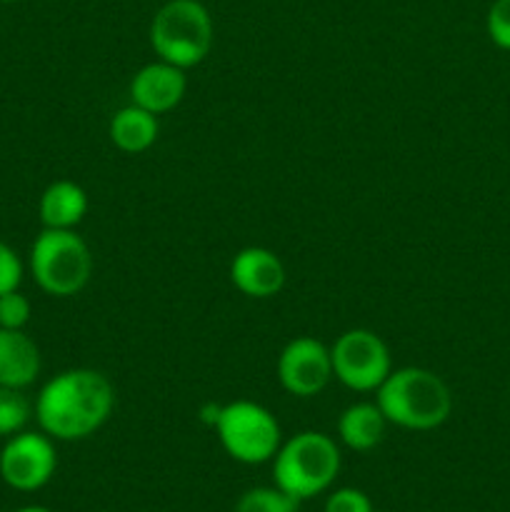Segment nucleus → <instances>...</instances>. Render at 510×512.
Instances as JSON below:
<instances>
[{
    "label": "nucleus",
    "mask_w": 510,
    "mask_h": 512,
    "mask_svg": "<svg viewBox=\"0 0 510 512\" xmlns=\"http://www.w3.org/2000/svg\"><path fill=\"white\" fill-rule=\"evenodd\" d=\"M115 408V388L103 373L90 368L63 370L40 388L33 415L53 440H85L98 433Z\"/></svg>",
    "instance_id": "obj_1"
},
{
    "label": "nucleus",
    "mask_w": 510,
    "mask_h": 512,
    "mask_svg": "<svg viewBox=\"0 0 510 512\" xmlns=\"http://www.w3.org/2000/svg\"><path fill=\"white\" fill-rule=\"evenodd\" d=\"M375 403L390 425L403 430H435L453 413V395L448 383L428 368L390 370L388 378L375 390Z\"/></svg>",
    "instance_id": "obj_2"
},
{
    "label": "nucleus",
    "mask_w": 510,
    "mask_h": 512,
    "mask_svg": "<svg viewBox=\"0 0 510 512\" xmlns=\"http://www.w3.org/2000/svg\"><path fill=\"white\" fill-rule=\"evenodd\" d=\"M340 473V448L330 435L303 430L280 443L273 458V483L295 500L328 490Z\"/></svg>",
    "instance_id": "obj_3"
},
{
    "label": "nucleus",
    "mask_w": 510,
    "mask_h": 512,
    "mask_svg": "<svg viewBox=\"0 0 510 512\" xmlns=\"http://www.w3.org/2000/svg\"><path fill=\"white\" fill-rule=\"evenodd\" d=\"M213 43V18L200 0H168L150 20V48L158 60L183 70L203 63Z\"/></svg>",
    "instance_id": "obj_4"
},
{
    "label": "nucleus",
    "mask_w": 510,
    "mask_h": 512,
    "mask_svg": "<svg viewBox=\"0 0 510 512\" xmlns=\"http://www.w3.org/2000/svg\"><path fill=\"white\" fill-rule=\"evenodd\" d=\"M30 275L43 293L73 298L93 275V253L75 230H40L30 245Z\"/></svg>",
    "instance_id": "obj_5"
},
{
    "label": "nucleus",
    "mask_w": 510,
    "mask_h": 512,
    "mask_svg": "<svg viewBox=\"0 0 510 512\" xmlns=\"http://www.w3.org/2000/svg\"><path fill=\"white\" fill-rule=\"evenodd\" d=\"M215 433L225 453L243 465L268 463L283 443L275 415L253 400L223 405L215 420Z\"/></svg>",
    "instance_id": "obj_6"
},
{
    "label": "nucleus",
    "mask_w": 510,
    "mask_h": 512,
    "mask_svg": "<svg viewBox=\"0 0 510 512\" xmlns=\"http://www.w3.org/2000/svg\"><path fill=\"white\" fill-rule=\"evenodd\" d=\"M330 363L333 378L353 393H375L393 370L388 345L368 328L340 333L330 345Z\"/></svg>",
    "instance_id": "obj_7"
},
{
    "label": "nucleus",
    "mask_w": 510,
    "mask_h": 512,
    "mask_svg": "<svg viewBox=\"0 0 510 512\" xmlns=\"http://www.w3.org/2000/svg\"><path fill=\"white\" fill-rule=\"evenodd\" d=\"M55 468H58V453L53 438L45 433L20 430L10 435L0 450V478L18 493H35L48 485Z\"/></svg>",
    "instance_id": "obj_8"
},
{
    "label": "nucleus",
    "mask_w": 510,
    "mask_h": 512,
    "mask_svg": "<svg viewBox=\"0 0 510 512\" xmlns=\"http://www.w3.org/2000/svg\"><path fill=\"white\" fill-rule=\"evenodd\" d=\"M275 375H278L280 388L295 398L320 395L333 380L330 348L310 335H298L280 350Z\"/></svg>",
    "instance_id": "obj_9"
},
{
    "label": "nucleus",
    "mask_w": 510,
    "mask_h": 512,
    "mask_svg": "<svg viewBox=\"0 0 510 512\" xmlns=\"http://www.w3.org/2000/svg\"><path fill=\"white\" fill-rule=\"evenodd\" d=\"M185 90H188L185 70L165 60H155L143 65L130 80V103L153 115H163L183 103Z\"/></svg>",
    "instance_id": "obj_10"
},
{
    "label": "nucleus",
    "mask_w": 510,
    "mask_h": 512,
    "mask_svg": "<svg viewBox=\"0 0 510 512\" xmlns=\"http://www.w3.org/2000/svg\"><path fill=\"white\" fill-rule=\"evenodd\" d=\"M230 283L253 300L275 298L285 288V265L273 250L250 245L230 260Z\"/></svg>",
    "instance_id": "obj_11"
},
{
    "label": "nucleus",
    "mask_w": 510,
    "mask_h": 512,
    "mask_svg": "<svg viewBox=\"0 0 510 512\" xmlns=\"http://www.w3.org/2000/svg\"><path fill=\"white\" fill-rule=\"evenodd\" d=\"M40 350L25 330L0 328V385L25 390L40 375Z\"/></svg>",
    "instance_id": "obj_12"
},
{
    "label": "nucleus",
    "mask_w": 510,
    "mask_h": 512,
    "mask_svg": "<svg viewBox=\"0 0 510 512\" xmlns=\"http://www.w3.org/2000/svg\"><path fill=\"white\" fill-rule=\"evenodd\" d=\"M88 213V193L75 180H55L38 200V215L43 228L75 230Z\"/></svg>",
    "instance_id": "obj_13"
},
{
    "label": "nucleus",
    "mask_w": 510,
    "mask_h": 512,
    "mask_svg": "<svg viewBox=\"0 0 510 512\" xmlns=\"http://www.w3.org/2000/svg\"><path fill=\"white\" fill-rule=\"evenodd\" d=\"M385 428H388V420L378 403H353L338 418L340 443L355 453H368L378 448L385 438Z\"/></svg>",
    "instance_id": "obj_14"
},
{
    "label": "nucleus",
    "mask_w": 510,
    "mask_h": 512,
    "mask_svg": "<svg viewBox=\"0 0 510 512\" xmlns=\"http://www.w3.org/2000/svg\"><path fill=\"white\" fill-rule=\"evenodd\" d=\"M160 133L158 115L148 113V110L138 108V105H125L118 113L110 118L108 135L110 143L120 150V153L138 155L145 153L155 145Z\"/></svg>",
    "instance_id": "obj_15"
},
{
    "label": "nucleus",
    "mask_w": 510,
    "mask_h": 512,
    "mask_svg": "<svg viewBox=\"0 0 510 512\" xmlns=\"http://www.w3.org/2000/svg\"><path fill=\"white\" fill-rule=\"evenodd\" d=\"M30 415H33V405L25 398L23 390L0 385V438H10L25 430Z\"/></svg>",
    "instance_id": "obj_16"
},
{
    "label": "nucleus",
    "mask_w": 510,
    "mask_h": 512,
    "mask_svg": "<svg viewBox=\"0 0 510 512\" xmlns=\"http://www.w3.org/2000/svg\"><path fill=\"white\" fill-rule=\"evenodd\" d=\"M298 505L300 500L275 485V488H253L240 495L235 512H298Z\"/></svg>",
    "instance_id": "obj_17"
},
{
    "label": "nucleus",
    "mask_w": 510,
    "mask_h": 512,
    "mask_svg": "<svg viewBox=\"0 0 510 512\" xmlns=\"http://www.w3.org/2000/svg\"><path fill=\"white\" fill-rule=\"evenodd\" d=\"M30 313H33V305L20 290L0 295V328L23 330L30 323Z\"/></svg>",
    "instance_id": "obj_18"
},
{
    "label": "nucleus",
    "mask_w": 510,
    "mask_h": 512,
    "mask_svg": "<svg viewBox=\"0 0 510 512\" xmlns=\"http://www.w3.org/2000/svg\"><path fill=\"white\" fill-rule=\"evenodd\" d=\"M485 30L495 48L510 53V0H493L485 15Z\"/></svg>",
    "instance_id": "obj_19"
},
{
    "label": "nucleus",
    "mask_w": 510,
    "mask_h": 512,
    "mask_svg": "<svg viewBox=\"0 0 510 512\" xmlns=\"http://www.w3.org/2000/svg\"><path fill=\"white\" fill-rule=\"evenodd\" d=\"M20 283H23V260L8 243L0 240V295L18 290Z\"/></svg>",
    "instance_id": "obj_20"
},
{
    "label": "nucleus",
    "mask_w": 510,
    "mask_h": 512,
    "mask_svg": "<svg viewBox=\"0 0 510 512\" xmlns=\"http://www.w3.org/2000/svg\"><path fill=\"white\" fill-rule=\"evenodd\" d=\"M325 512H373V503L363 490L355 488H340L330 493Z\"/></svg>",
    "instance_id": "obj_21"
},
{
    "label": "nucleus",
    "mask_w": 510,
    "mask_h": 512,
    "mask_svg": "<svg viewBox=\"0 0 510 512\" xmlns=\"http://www.w3.org/2000/svg\"><path fill=\"white\" fill-rule=\"evenodd\" d=\"M15 512H53V510L43 508V505H25V508H20V510H15Z\"/></svg>",
    "instance_id": "obj_22"
},
{
    "label": "nucleus",
    "mask_w": 510,
    "mask_h": 512,
    "mask_svg": "<svg viewBox=\"0 0 510 512\" xmlns=\"http://www.w3.org/2000/svg\"><path fill=\"white\" fill-rule=\"evenodd\" d=\"M0 3H15V0H0Z\"/></svg>",
    "instance_id": "obj_23"
}]
</instances>
